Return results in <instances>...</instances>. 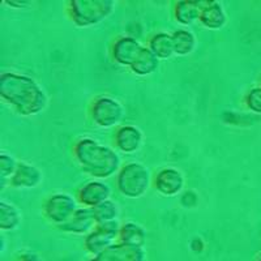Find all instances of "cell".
Masks as SVG:
<instances>
[{"instance_id": "obj_1", "label": "cell", "mask_w": 261, "mask_h": 261, "mask_svg": "<svg viewBox=\"0 0 261 261\" xmlns=\"http://www.w3.org/2000/svg\"><path fill=\"white\" fill-rule=\"evenodd\" d=\"M0 95L7 103L24 116L37 115L47 106V95L34 79L16 72H6L0 77Z\"/></svg>"}, {"instance_id": "obj_2", "label": "cell", "mask_w": 261, "mask_h": 261, "mask_svg": "<svg viewBox=\"0 0 261 261\" xmlns=\"http://www.w3.org/2000/svg\"><path fill=\"white\" fill-rule=\"evenodd\" d=\"M74 154L81 169L98 179L110 178L120 167V157L110 146L103 145L90 137L79 140Z\"/></svg>"}, {"instance_id": "obj_3", "label": "cell", "mask_w": 261, "mask_h": 261, "mask_svg": "<svg viewBox=\"0 0 261 261\" xmlns=\"http://www.w3.org/2000/svg\"><path fill=\"white\" fill-rule=\"evenodd\" d=\"M115 7L113 0H74L69 6V15L77 27L88 28L106 20Z\"/></svg>"}, {"instance_id": "obj_4", "label": "cell", "mask_w": 261, "mask_h": 261, "mask_svg": "<svg viewBox=\"0 0 261 261\" xmlns=\"http://www.w3.org/2000/svg\"><path fill=\"white\" fill-rule=\"evenodd\" d=\"M150 187V171L145 165L130 162L124 165L118 174V188L129 199H139Z\"/></svg>"}, {"instance_id": "obj_5", "label": "cell", "mask_w": 261, "mask_h": 261, "mask_svg": "<svg viewBox=\"0 0 261 261\" xmlns=\"http://www.w3.org/2000/svg\"><path fill=\"white\" fill-rule=\"evenodd\" d=\"M120 228L122 225L119 223V221L98 223L94 230L85 238V247L88 252L97 257L113 244L118 243Z\"/></svg>"}, {"instance_id": "obj_6", "label": "cell", "mask_w": 261, "mask_h": 261, "mask_svg": "<svg viewBox=\"0 0 261 261\" xmlns=\"http://www.w3.org/2000/svg\"><path fill=\"white\" fill-rule=\"evenodd\" d=\"M124 107L111 97H99L92 107V118L102 128H113L124 118Z\"/></svg>"}, {"instance_id": "obj_7", "label": "cell", "mask_w": 261, "mask_h": 261, "mask_svg": "<svg viewBox=\"0 0 261 261\" xmlns=\"http://www.w3.org/2000/svg\"><path fill=\"white\" fill-rule=\"evenodd\" d=\"M79 209L77 201L68 193H55L46 201L45 216L50 222L59 227L63 223L69 221Z\"/></svg>"}, {"instance_id": "obj_8", "label": "cell", "mask_w": 261, "mask_h": 261, "mask_svg": "<svg viewBox=\"0 0 261 261\" xmlns=\"http://www.w3.org/2000/svg\"><path fill=\"white\" fill-rule=\"evenodd\" d=\"M97 225L93 209L84 206V208H79L76 213L69 218V221L59 226V230L67 234L88 235L94 230Z\"/></svg>"}, {"instance_id": "obj_9", "label": "cell", "mask_w": 261, "mask_h": 261, "mask_svg": "<svg viewBox=\"0 0 261 261\" xmlns=\"http://www.w3.org/2000/svg\"><path fill=\"white\" fill-rule=\"evenodd\" d=\"M95 258L98 261H146V251L144 247L118 242Z\"/></svg>"}, {"instance_id": "obj_10", "label": "cell", "mask_w": 261, "mask_h": 261, "mask_svg": "<svg viewBox=\"0 0 261 261\" xmlns=\"http://www.w3.org/2000/svg\"><path fill=\"white\" fill-rule=\"evenodd\" d=\"M184 175L180 170L174 167H165L154 179L155 188L163 196H175L184 188Z\"/></svg>"}, {"instance_id": "obj_11", "label": "cell", "mask_w": 261, "mask_h": 261, "mask_svg": "<svg viewBox=\"0 0 261 261\" xmlns=\"http://www.w3.org/2000/svg\"><path fill=\"white\" fill-rule=\"evenodd\" d=\"M145 47L141 46L139 41L134 37H122L115 42L113 47V57L120 65L132 67L134 63L139 59L140 54Z\"/></svg>"}, {"instance_id": "obj_12", "label": "cell", "mask_w": 261, "mask_h": 261, "mask_svg": "<svg viewBox=\"0 0 261 261\" xmlns=\"http://www.w3.org/2000/svg\"><path fill=\"white\" fill-rule=\"evenodd\" d=\"M110 186L101 180H92L86 183L79 193V200L86 208H94L106 200H110Z\"/></svg>"}, {"instance_id": "obj_13", "label": "cell", "mask_w": 261, "mask_h": 261, "mask_svg": "<svg viewBox=\"0 0 261 261\" xmlns=\"http://www.w3.org/2000/svg\"><path fill=\"white\" fill-rule=\"evenodd\" d=\"M115 143L119 150L125 154H132L143 146L144 135L135 125H123L116 132Z\"/></svg>"}, {"instance_id": "obj_14", "label": "cell", "mask_w": 261, "mask_h": 261, "mask_svg": "<svg viewBox=\"0 0 261 261\" xmlns=\"http://www.w3.org/2000/svg\"><path fill=\"white\" fill-rule=\"evenodd\" d=\"M42 171L37 166L28 162H18L17 169L9 183L16 188H34L42 181Z\"/></svg>"}, {"instance_id": "obj_15", "label": "cell", "mask_w": 261, "mask_h": 261, "mask_svg": "<svg viewBox=\"0 0 261 261\" xmlns=\"http://www.w3.org/2000/svg\"><path fill=\"white\" fill-rule=\"evenodd\" d=\"M200 22L205 28L213 30L225 27L227 22V16H226L222 4L218 2H205L201 16H200Z\"/></svg>"}, {"instance_id": "obj_16", "label": "cell", "mask_w": 261, "mask_h": 261, "mask_svg": "<svg viewBox=\"0 0 261 261\" xmlns=\"http://www.w3.org/2000/svg\"><path fill=\"white\" fill-rule=\"evenodd\" d=\"M205 2H179L176 3L175 17L181 25H192L200 21Z\"/></svg>"}, {"instance_id": "obj_17", "label": "cell", "mask_w": 261, "mask_h": 261, "mask_svg": "<svg viewBox=\"0 0 261 261\" xmlns=\"http://www.w3.org/2000/svg\"><path fill=\"white\" fill-rule=\"evenodd\" d=\"M149 48L160 60L170 59L172 55H175L174 51V42L172 36L167 33H158L149 42Z\"/></svg>"}, {"instance_id": "obj_18", "label": "cell", "mask_w": 261, "mask_h": 261, "mask_svg": "<svg viewBox=\"0 0 261 261\" xmlns=\"http://www.w3.org/2000/svg\"><path fill=\"white\" fill-rule=\"evenodd\" d=\"M119 242L130 246L144 247L146 242V231L143 226L135 222H127L122 225L120 234H119Z\"/></svg>"}, {"instance_id": "obj_19", "label": "cell", "mask_w": 261, "mask_h": 261, "mask_svg": "<svg viewBox=\"0 0 261 261\" xmlns=\"http://www.w3.org/2000/svg\"><path fill=\"white\" fill-rule=\"evenodd\" d=\"M172 42H174V51L178 57H187L195 50L196 37L192 32L186 29L176 30L172 34Z\"/></svg>"}, {"instance_id": "obj_20", "label": "cell", "mask_w": 261, "mask_h": 261, "mask_svg": "<svg viewBox=\"0 0 261 261\" xmlns=\"http://www.w3.org/2000/svg\"><path fill=\"white\" fill-rule=\"evenodd\" d=\"M158 64H160V59L151 53L150 48L145 47L143 53L140 54L139 59L130 67V69L139 76H149L157 71Z\"/></svg>"}, {"instance_id": "obj_21", "label": "cell", "mask_w": 261, "mask_h": 261, "mask_svg": "<svg viewBox=\"0 0 261 261\" xmlns=\"http://www.w3.org/2000/svg\"><path fill=\"white\" fill-rule=\"evenodd\" d=\"M21 222V213L15 205L0 201V228L3 231H12Z\"/></svg>"}, {"instance_id": "obj_22", "label": "cell", "mask_w": 261, "mask_h": 261, "mask_svg": "<svg viewBox=\"0 0 261 261\" xmlns=\"http://www.w3.org/2000/svg\"><path fill=\"white\" fill-rule=\"evenodd\" d=\"M92 209L94 212L97 223H106L118 221L119 208L116 202H114L113 200H106V201H103L102 204L97 205V206H94Z\"/></svg>"}, {"instance_id": "obj_23", "label": "cell", "mask_w": 261, "mask_h": 261, "mask_svg": "<svg viewBox=\"0 0 261 261\" xmlns=\"http://www.w3.org/2000/svg\"><path fill=\"white\" fill-rule=\"evenodd\" d=\"M18 162L15 160V157L7 154V153H2L0 154V179H2V190L6 186V180H11V178L15 174L16 169H17Z\"/></svg>"}, {"instance_id": "obj_24", "label": "cell", "mask_w": 261, "mask_h": 261, "mask_svg": "<svg viewBox=\"0 0 261 261\" xmlns=\"http://www.w3.org/2000/svg\"><path fill=\"white\" fill-rule=\"evenodd\" d=\"M247 105L253 113L261 114V88H256L249 92L247 97Z\"/></svg>"}, {"instance_id": "obj_25", "label": "cell", "mask_w": 261, "mask_h": 261, "mask_svg": "<svg viewBox=\"0 0 261 261\" xmlns=\"http://www.w3.org/2000/svg\"><path fill=\"white\" fill-rule=\"evenodd\" d=\"M16 261H42L38 253L33 252L30 249H22L16 253Z\"/></svg>"}, {"instance_id": "obj_26", "label": "cell", "mask_w": 261, "mask_h": 261, "mask_svg": "<svg viewBox=\"0 0 261 261\" xmlns=\"http://www.w3.org/2000/svg\"><path fill=\"white\" fill-rule=\"evenodd\" d=\"M89 261H98V260H97V258H95V257H93L92 260H89Z\"/></svg>"}, {"instance_id": "obj_27", "label": "cell", "mask_w": 261, "mask_h": 261, "mask_svg": "<svg viewBox=\"0 0 261 261\" xmlns=\"http://www.w3.org/2000/svg\"><path fill=\"white\" fill-rule=\"evenodd\" d=\"M258 261H261V258H260V260H258Z\"/></svg>"}]
</instances>
